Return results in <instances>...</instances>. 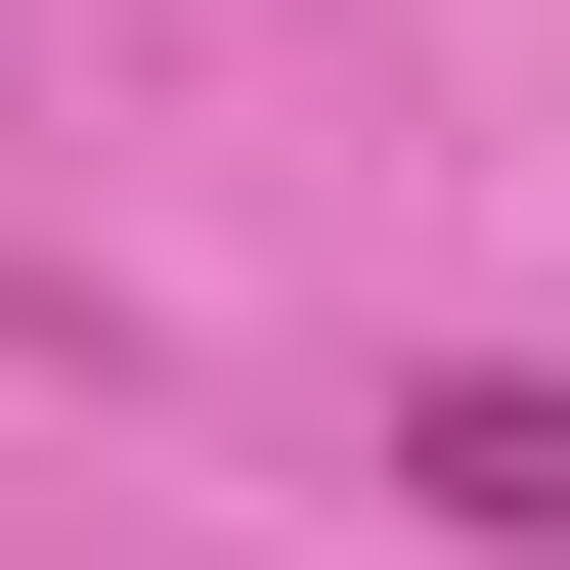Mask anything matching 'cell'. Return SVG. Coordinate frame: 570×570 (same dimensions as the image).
Here are the masks:
<instances>
[{"instance_id": "obj_1", "label": "cell", "mask_w": 570, "mask_h": 570, "mask_svg": "<svg viewBox=\"0 0 570 570\" xmlns=\"http://www.w3.org/2000/svg\"><path fill=\"white\" fill-rule=\"evenodd\" d=\"M395 483L483 527V570H570V352H439V395H395Z\"/></svg>"}]
</instances>
